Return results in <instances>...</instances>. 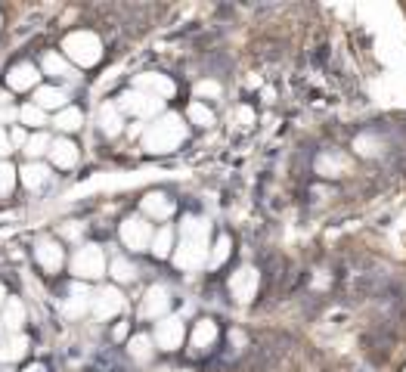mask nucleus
<instances>
[{"instance_id":"nucleus-1","label":"nucleus","mask_w":406,"mask_h":372,"mask_svg":"<svg viewBox=\"0 0 406 372\" xmlns=\"http://www.w3.org/2000/svg\"><path fill=\"white\" fill-rule=\"evenodd\" d=\"M62 47L78 66H93V62L99 59V41H97V34H90V31H71Z\"/></svg>"},{"instance_id":"nucleus-2","label":"nucleus","mask_w":406,"mask_h":372,"mask_svg":"<svg viewBox=\"0 0 406 372\" xmlns=\"http://www.w3.org/2000/svg\"><path fill=\"white\" fill-rule=\"evenodd\" d=\"M103 267H106V261H103V252H99L97 245L78 248L75 257H71V273L81 276V279H97V276H103Z\"/></svg>"},{"instance_id":"nucleus-3","label":"nucleus","mask_w":406,"mask_h":372,"mask_svg":"<svg viewBox=\"0 0 406 372\" xmlns=\"http://www.w3.org/2000/svg\"><path fill=\"white\" fill-rule=\"evenodd\" d=\"M34 257H38V264L47 270V273H56V270L62 267V261H65L59 242H53V239H41L38 248H34Z\"/></svg>"},{"instance_id":"nucleus-4","label":"nucleus","mask_w":406,"mask_h":372,"mask_svg":"<svg viewBox=\"0 0 406 372\" xmlns=\"http://www.w3.org/2000/svg\"><path fill=\"white\" fill-rule=\"evenodd\" d=\"M121 307H125V298H121L118 289H103L97 298H93V313H97L99 320H108L112 313H118Z\"/></svg>"},{"instance_id":"nucleus-5","label":"nucleus","mask_w":406,"mask_h":372,"mask_svg":"<svg viewBox=\"0 0 406 372\" xmlns=\"http://www.w3.org/2000/svg\"><path fill=\"white\" fill-rule=\"evenodd\" d=\"M38 69L31 66V62H19V66L10 69V75H6V84H10L13 90H28L38 84Z\"/></svg>"},{"instance_id":"nucleus-6","label":"nucleus","mask_w":406,"mask_h":372,"mask_svg":"<svg viewBox=\"0 0 406 372\" xmlns=\"http://www.w3.org/2000/svg\"><path fill=\"white\" fill-rule=\"evenodd\" d=\"M121 239H125L127 248L140 252V248H146V242H149V227L143 224V220H127V224L121 227Z\"/></svg>"},{"instance_id":"nucleus-7","label":"nucleus","mask_w":406,"mask_h":372,"mask_svg":"<svg viewBox=\"0 0 406 372\" xmlns=\"http://www.w3.org/2000/svg\"><path fill=\"white\" fill-rule=\"evenodd\" d=\"M50 159H53V164H59V168H75L78 146L71 140H56L53 149H50Z\"/></svg>"},{"instance_id":"nucleus-8","label":"nucleus","mask_w":406,"mask_h":372,"mask_svg":"<svg viewBox=\"0 0 406 372\" xmlns=\"http://www.w3.org/2000/svg\"><path fill=\"white\" fill-rule=\"evenodd\" d=\"M47 180H50L47 164H25L22 168V186H28V189H41Z\"/></svg>"},{"instance_id":"nucleus-9","label":"nucleus","mask_w":406,"mask_h":372,"mask_svg":"<svg viewBox=\"0 0 406 372\" xmlns=\"http://www.w3.org/2000/svg\"><path fill=\"white\" fill-rule=\"evenodd\" d=\"M65 103V90L59 87H41L34 93V106H41V109H62Z\"/></svg>"},{"instance_id":"nucleus-10","label":"nucleus","mask_w":406,"mask_h":372,"mask_svg":"<svg viewBox=\"0 0 406 372\" xmlns=\"http://www.w3.org/2000/svg\"><path fill=\"white\" fill-rule=\"evenodd\" d=\"M87 298L90 295H87L84 285H75L71 295H69V301H65V313H69V317H81L87 307H93V301H87Z\"/></svg>"},{"instance_id":"nucleus-11","label":"nucleus","mask_w":406,"mask_h":372,"mask_svg":"<svg viewBox=\"0 0 406 372\" xmlns=\"http://www.w3.org/2000/svg\"><path fill=\"white\" fill-rule=\"evenodd\" d=\"M43 71H47V75H53V78H71V75H75V71L69 69V62H65L59 53H47V56H43Z\"/></svg>"},{"instance_id":"nucleus-12","label":"nucleus","mask_w":406,"mask_h":372,"mask_svg":"<svg viewBox=\"0 0 406 372\" xmlns=\"http://www.w3.org/2000/svg\"><path fill=\"white\" fill-rule=\"evenodd\" d=\"M81 121H84L81 109H75V106H71V109H62L59 115H56V127H59V131H78V127H81Z\"/></svg>"},{"instance_id":"nucleus-13","label":"nucleus","mask_w":406,"mask_h":372,"mask_svg":"<svg viewBox=\"0 0 406 372\" xmlns=\"http://www.w3.org/2000/svg\"><path fill=\"white\" fill-rule=\"evenodd\" d=\"M19 121H22V124H31V127H43V124H47V115H43L41 106L28 103V106H22V109H19Z\"/></svg>"},{"instance_id":"nucleus-14","label":"nucleus","mask_w":406,"mask_h":372,"mask_svg":"<svg viewBox=\"0 0 406 372\" xmlns=\"http://www.w3.org/2000/svg\"><path fill=\"white\" fill-rule=\"evenodd\" d=\"M180 323L177 320H168V323H162V329H158V341H162V348H177L180 341Z\"/></svg>"},{"instance_id":"nucleus-15","label":"nucleus","mask_w":406,"mask_h":372,"mask_svg":"<svg viewBox=\"0 0 406 372\" xmlns=\"http://www.w3.org/2000/svg\"><path fill=\"white\" fill-rule=\"evenodd\" d=\"M4 323L10 326V329H19L22 323H25V307H22V301H16V298H10V301H6Z\"/></svg>"},{"instance_id":"nucleus-16","label":"nucleus","mask_w":406,"mask_h":372,"mask_svg":"<svg viewBox=\"0 0 406 372\" xmlns=\"http://www.w3.org/2000/svg\"><path fill=\"white\" fill-rule=\"evenodd\" d=\"M25 350H28V341L22 338V335H16L13 341H6V345L0 348V360H6V363H10V360H19V357L25 354Z\"/></svg>"},{"instance_id":"nucleus-17","label":"nucleus","mask_w":406,"mask_h":372,"mask_svg":"<svg viewBox=\"0 0 406 372\" xmlns=\"http://www.w3.org/2000/svg\"><path fill=\"white\" fill-rule=\"evenodd\" d=\"M164 304H168V301H164V292L162 289H152L149 292V301H143V313H146V317H155Z\"/></svg>"},{"instance_id":"nucleus-18","label":"nucleus","mask_w":406,"mask_h":372,"mask_svg":"<svg viewBox=\"0 0 406 372\" xmlns=\"http://www.w3.org/2000/svg\"><path fill=\"white\" fill-rule=\"evenodd\" d=\"M47 149H53V143H50L47 134H38V137H31L28 140V146H25V152L28 155H43Z\"/></svg>"},{"instance_id":"nucleus-19","label":"nucleus","mask_w":406,"mask_h":372,"mask_svg":"<svg viewBox=\"0 0 406 372\" xmlns=\"http://www.w3.org/2000/svg\"><path fill=\"white\" fill-rule=\"evenodd\" d=\"M13 183H16V171H13V164L0 162V196H6V192L13 189Z\"/></svg>"},{"instance_id":"nucleus-20","label":"nucleus","mask_w":406,"mask_h":372,"mask_svg":"<svg viewBox=\"0 0 406 372\" xmlns=\"http://www.w3.org/2000/svg\"><path fill=\"white\" fill-rule=\"evenodd\" d=\"M143 208L149 214H158V217H164L168 214V202H164V196H149L146 202H143Z\"/></svg>"},{"instance_id":"nucleus-21","label":"nucleus","mask_w":406,"mask_h":372,"mask_svg":"<svg viewBox=\"0 0 406 372\" xmlns=\"http://www.w3.org/2000/svg\"><path fill=\"white\" fill-rule=\"evenodd\" d=\"M112 276L115 279H121V282H127V279H134V267H130L127 261H112Z\"/></svg>"},{"instance_id":"nucleus-22","label":"nucleus","mask_w":406,"mask_h":372,"mask_svg":"<svg viewBox=\"0 0 406 372\" xmlns=\"http://www.w3.org/2000/svg\"><path fill=\"white\" fill-rule=\"evenodd\" d=\"M103 124H106L108 134H115V131L121 127V121L115 118V106H106V109H103Z\"/></svg>"},{"instance_id":"nucleus-23","label":"nucleus","mask_w":406,"mask_h":372,"mask_svg":"<svg viewBox=\"0 0 406 372\" xmlns=\"http://www.w3.org/2000/svg\"><path fill=\"white\" fill-rule=\"evenodd\" d=\"M168 248H171V230H164L155 239V255H168Z\"/></svg>"},{"instance_id":"nucleus-24","label":"nucleus","mask_w":406,"mask_h":372,"mask_svg":"<svg viewBox=\"0 0 406 372\" xmlns=\"http://www.w3.org/2000/svg\"><path fill=\"white\" fill-rule=\"evenodd\" d=\"M130 350H134V357H149V341L146 338H134V341H130Z\"/></svg>"},{"instance_id":"nucleus-25","label":"nucleus","mask_w":406,"mask_h":372,"mask_svg":"<svg viewBox=\"0 0 406 372\" xmlns=\"http://www.w3.org/2000/svg\"><path fill=\"white\" fill-rule=\"evenodd\" d=\"M190 115H192V121H202V124H211V115H208V112L202 109V106H192Z\"/></svg>"},{"instance_id":"nucleus-26","label":"nucleus","mask_w":406,"mask_h":372,"mask_svg":"<svg viewBox=\"0 0 406 372\" xmlns=\"http://www.w3.org/2000/svg\"><path fill=\"white\" fill-rule=\"evenodd\" d=\"M10 149H13V140H10V137H6V134H4V131H0V159H4V155H6V152H10Z\"/></svg>"},{"instance_id":"nucleus-27","label":"nucleus","mask_w":406,"mask_h":372,"mask_svg":"<svg viewBox=\"0 0 406 372\" xmlns=\"http://www.w3.org/2000/svg\"><path fill=\"white\" fill-rule=\"evenodd\" d=\"M10 118H19V112L16 109H0V124H4V121H10Z\"/></svg>"},{"instance_id":"nucleus-28","label":"nucleus","mask_w":406,"mask_h":372,"mask_svg":"<svg viewBox=\"0 0 406 372\" xmlns=\"http://www.w3.org/2000/svg\"><path fill=\"white\" fill-rule=\"evenodd\" d=\"M13 143H16V146H22V143H25V134H22L19 127H16V131H13Z\"/></svg>"},{"instance_id":"nucleus-29","label":"nucleus","mask_w":406,"mask_h":372,"mask_svg":"<svg viewBox=\"0 0 406 372\" xmlns=\"http://www.w3.org/2000/svg\"><path fill=\"white\" fill-rule=\"evenodd\" d=\"M127 335V323H121V326H115V338H125Z\"/></svg>"},{"instance_id":"nucleus-30","label":"nucleus","mask_w":406,"mask_h":372,"mask_svg":"<svg viewBox=\"0 0 406 372\" xmlns=\"http://www.w3.org/2000/svg\"><path fill=\"white\" fill-rule=\"evenodd\" d=\"M25 372H43V366H28Z\"/></svg>"},{"instance_id":"nucleus-31","label":"nucleus","mask_w":406,"mask_h":372,"mask_svg":"<svg viewBox=\"0 0 406 372\" xmlns=\"http://www.w3.org/2000/svg\"><path fill=\"white\" fill-rule=\"evenodd\" d=\"M6 301V298H4V285H0V304H4Z\"/></svg>"}]
</instances>
